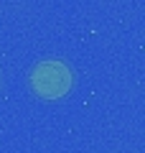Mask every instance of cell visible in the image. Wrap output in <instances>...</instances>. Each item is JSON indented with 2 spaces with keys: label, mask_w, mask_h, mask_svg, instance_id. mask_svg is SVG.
Segmentation results:
<instances>
[{
  "label": "cell",
  "mask_w": 145,
  "mask_h": 153,
  "mask_svg": "<svg viewBox=\"0 0 145 153\" xmlns=\"http://www.w3.org/2000/svg\"><path fill=\"white\" fill-rule=\"evenodd\" d=\"M33 92L43 100H56L64 97L71 87V74L61 61H43L33 69L31 74Z\"/></svg>",
  "instance_id": "6da1fadb"
}]
</instances>
